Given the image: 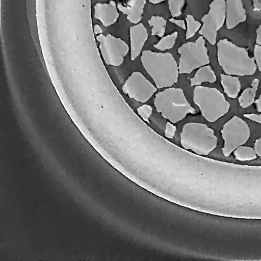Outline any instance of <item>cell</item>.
Masks as SVG:
<instances>
[{"label":"cell","mask_w":261,"mask_h":261,"mask_svg":"<svg viewBox=\"0 0 261 261\" xmlns=\"http://www.w3.org/2000/svg\"><path fill=\"white\" fill-rule=\"evenodd\" d=\"M254 58L259 71H261V45L256 44L254 48Z\"/></svg>","instance_id":"28"},{"label":"cell","mask_w":261,"mask_h":261,"mask_svg":"<svg viewBox=\"0 0 261 261\" xmlns=\"http://www.w3.org/2000/svg\"><path fill=\"white\" fill-rule=\"evenodd\" d=\"M130 59L138 57L148 39L147 30L142 23H138L129 29Z\"/></svg>","instance_id":"15"},{"label":"cell","mask_w":261,"mask_h":261,"mask_svg":"<svg viewBox=\"0 0 261 261\" xmlns=\"http://www.w3.org/2000/svg\"><path fill=\"white\" fill-rule=\"evenodd\" d=\"M169 21L184 30L186 29L185 21L183 19H176L174 17L169 19Z\"/></svg>","instance_id":"30"},{"label":"cell","mask_w":261,"mask_h":261,"mask_svg":"<svg viewBox=\"0 0 261 261\" xmlns=\"http://www.w3.org/2000/svg\"><path fill=\"white\" fill-rule=\"evenodd\" d=\"M154 105L156 111L172 123L182 120L188 114L196 113L183 90L178 88H168L156 93Z\"/></svg>","instance_id":"6"},{"label":"cell","mask_w":261,"mask_h":261,"mask_svg":"<svg viewBox=\"0 0 261 261\" xmlns=\"http://www.w3.org/2000/svg\"><path fill=\"white\" fill-rule=\"evenodd\" d=\"M224 145L223 155L227 157L238 147L244 144L250 135V128L242 119L234 116L223 125L221 130Z\"/></svg>","instance_id":"10"},{"label":"cell","mask_w":261,"mask_h":261,"mask_svg":"<svg viewBox=\"0 0 261 261\" xmlns=\"http://www.w3.org/2000/svg\"><path fill=\"white\" fill-rule=\"evenodd\" d=\"M180 55L178 69L180 74L190 73L194 69L210 63L204 37L200 36L194 42H188L178 49Z\"/></svg>","instance_id":"9"},{"label":"cell","mask_w":261,"mask_h":261,"mask_svg":"<svg viewBox=\"0 0 261 261\" xmlns=\"http://www.w3.org/2000/svg\"><path fill=\"white\" fill-rule=\"evenodd\" d=\"M180 137L182 148L202 156L208 155L217 145L218 139L214 130L203 123L185 124Z\"/></svg>","instance_id":"7"},{"label":"cell","mask_w":261,"mask_h":261,"mask_svg":"<svg viewBox=\"0 0 261 261\" xmlns=\"http://www.w3.org/2000/svg\"><path fill=\"white\" fill-rule=\"evenodd\" d=\"M148 1L150 3H152L153 4H156L162 3L166 0H148Z\"/></svg>","instance_id":"36"},{"label":"cell","mask_w":261,"mask_h":261,"mask_svg":"<svg viewBox=\"0 0 261 261\" xmlns=\"http://www.w3.org/2000/svg\"><path fill=\"white\" fill-rule=\"evenodd\" d=\"M122 90L129 98L144 103L152 97L157 89L142 73L135 71L126 79Z\"/></svg>","instance_id":"13"},{"label":"cell","mask_w":261,"mask_h":261,"mask_svg":"<svg viewBox=\"0 0 261 261\" xmlns=\"http://www.w3.org/2000/svg\"><path fill=\"white\" fill-rule=\"evenodd\" d=\"M259 81L255 79L252 81L251 86L245 89L238 98L240 106L246 109L254 102L256 92L257 90Z\"/></svg>","instance_id":"20"},{"label":"cell","mask_w":261,"mask_h":261,"mask_svg":"<svg viewBox=\"0 0 261 261\" xmlns=\"http://www.w3.org/2000/svg\"><path fill=\"white\" fill-rule=\"evenodd\" d=\"M211 159L168 141L125 158L114 166L148 192L177 205L205 213Z\"/></svg>","instance_id":"2"},{"label":"cell","mask_w":261,"mask_h":261,"mask_svg":"<svg viewBox=\"0 0 261 261\" xmlns=\"http://www.w3.org/2000/svg\"><path fill=\"white\" fill-rule=\"evenodd\" d=\"M254 149L257 155L261 159V137L255 140Z\"/></svg>","instance_id":"31"},{"label":"cell","mask_w":261,"mask_h":261,"mask_svg":"<svg viewBox=\"0 0 261 261\" xmlns=\"http://www.w3.org/2000/svg\"><path fill=\"white\" fill-rule=\"evenodd\" d=\"M217 77L211 67L205 65L199 68L195 76L190 79L191 86H199L203 82L213 83L216 81Z\"/></svg>","instance_id":"19"},{"label":"cell","mask_w":261,"mask_h":261,"mask_svg":"<svg viewBox=\"0 0 261 261\" xmlns=\"http://www.w3.org/2000/svg\"><path fill=\"white\" fill-rule=\"evenodd\" d=\"M210 10L201 19L203 23L199 33L211 44L216 43L217 32L226 20L225 0H214L209 5Z\"/></svg>","instance_id":"11"},{"label":"cell","mask_w":261,"mask_h":261,"mask_svg":"<svg viewBox=\"0 0 261 261\" xmlns=\"http://www.w3.org/2000/svg\"><path fill=\"white\" fill-rule=\"evenodd\" d=\"M138 114L145 122L149 123V118L152 114V108L148 105L144 104L139 107L137 110Z\"/></svg>","instance_id":"26"},{"label":"cell","mask_w":261,"mask_h":261,"mask_svg":"<svg viewBox=\"0 0 261 261\" xmlns=\"http://www.w3.org/2000/svg\"><path fill=\"white\" fill-rule=\"evenodd\" d=\"M176 127L171 122H167L166 124L165 129V136L169 139H172L174 136Z\"/></svg>","instance_id":"27"},{"label":"cell","mask_w":261,"mask_h":261,"mask_svg":"<svg viewBox=\"0 0 261 261\" xmlns=\"http://www.w3.org/2000/svg\"><path fill=\"white\" fill-rule=\"evenodd\" d=\"M140 59L156 88L170 87L177 82L178 66L171 54L145 50L142 52Z\"/></svg>","instance_id":"5"},{"label":"cell","mask_w":261,"mask_h":261,"mask_svg":"<svg viewBox=\"0 0 261 261\" xmlns=\"http://www.w3.org/2000/svg\"><path fill=\"white\" fill-rule=\"evenodd\" d=\"M178 32L174 31L169 35L162 37L158 42L153 44V46L162 51L171 49L175 44Z\"/></svg>","instance_id":"23"},{"label":"cell","mask_w":261,"mask_h":261,"mask_svg":"<svg viewBox=\"0 0 261 261\" xmlns=\"http://www.w3.org/2000/svg\"><path fill=\"white\" fill-rule=\"evenodd\" d=\"M96 38L99 42V48L105 63L114 66L121 65L129 50L127 44L110 34L106 36L101 34Z\"/></svg>","instance_id":"12"},{"label":"cell","mask_w":261,"mask_h":261,"mask_svg":"<svg viewBox=\"0 0 261 261\" xmlns=\"http://www.w3.org/2000/svg\"><path fill=\"white\" fill-rule=\"evenodd\" d=\"M43 56L49 77L77 128L96 149L120 94L92 46L48 45Z\"/></svg>","instance_id":"1"},{"label":"cell","mask_w":261,"mask_h":261,"mask_svg":"<svg viewBox=\"0 0 261 261\" xmlns=\"http://www.w3.org/2000/svg\"><path fill=\"white\" fill-rule=\"evenodd\" d=\"M94 32L95 34H102V31L98 24H95L94 27Z\"/></svg>","instance_id":"35"},{"label":"cell","mask_w":261,"mask_h":261,"mask_svg":"<svg viewBox=\"0 0 261 261\" xmlns=\"http://www.w3.org/2000/svg\"><path fill=\"white\" fill-rule=\"evenodd\" d=\"M149 25L151 27V35L163 37L166 31L167 20L162 16H152L148 21Z\"/></svg>","instance_id":"21"},{"label":"cell","mask_w":261,"mask_h":261,"mask_svg":"<svg viewBox=\"0 0 261 261\" xmlns=\"http://www.w3.org/2000/svg\"><path fill=\"white\" fill-rule=\"evenodd\" d=\"M217 58L220 66L228 75L245 76L253 74L256 70L254 57L247 50L228 39H220L217 44Z\"/></svg>","instance_id":"4"},{"label":"cell","mask_w":261,"mask_h":261,"mask_svg":"<svg viewBox=\"0 0 261 261\" xmlns=\"http://www.w3.org/2000/svg\"><path fill=\"white\" fill-rule=\"evenodd\" d=\"M220 75L221 83L224 92L230 98H237L241 88L239 77L224 74H221Z\"/></svg>","instance_id":"18"},{"label":"cell","mask_w":261,"mask_h":261,"mask_svg":"<svg viewBox=\"0 0 261 261\" xmlns=\"http://www.w3.org/2000/svg\"><path fill=\"white\" fill-rule=\"evenodd\" d=\"M226 26L230 30L247 18L242 0H226Z\"/></svg>","instance_id":"14"},{"label":"cell","mask_w":261,"mask_h":261,"mask_svg":"<svg viewBox=\"0 0 261 261\" xmlns=\"http://www.w3.org/2000/svg\"><path fill=\"white\" fill-rule=\"evenodd\" d=\"M261 220V166L214 160L211 214Z\"/></svg>","instance_id":"3"},{"label":"cell","mask_w":261,"mask_h":261,"mask_svg":"<svg viewBox=\"0 0 261 261\" xmlns=\"http://www.w3.org/2000/svg\"><path fill=\"white\" fill-rule=\"evenodd\" d=\"M256 104V109L258 112H261V94L259 98L254 101Z\"/></svg>","instance_id":"34"},{"label":"cell","mask_w":261,"mask_h":261,"mask_svg":"<svg viewBox=\"0 0 261 261\" xmlns=\"http://www.w3.org/2000/svg\"><path fill=\"white\" fill-rule=\"evenodd\" d=\"M94 17L105 27L115 23L119 17L116 3L110 1L109 3H97L94 6Z\"/></svg>","instance_id":"16"},{"label":"cell","mask_w":261,"mask_h":261,"mask_svg":"<svg viewBox=\"0 0 261 261\" xmlns=\"http://www.w3.org/2000/svg\"><path fill=\"white\" fill-rule=\"evenodd\" d=\"M253 9L255 11L259 12L261 10V0H252Z\"/></svg>","instance_id":"33"},{"label":"cell","mask_w":261,"mask_h":261,"mask_svg":"<svg viewBox=\"0 0 261 261\" xmlns=\"http://www.w3.org/2000/svg\"><path fill=\"white\" fill-rule=\"evenodd\" d=\"M185 19L187 24L185 38L186 40H188L195 35L196 33L201 27V23L199 21L196 20L190 14L187 15Z\"/></svg>","instance_id":"24"},{"label":"cell","mask_w":261,"mask_h":261,"mask_svg":"<svg viewBox=\"0 0 261 261\" xmlns=\"http://www.w3.org/2000/svg\"><path fill=\"white\" fill-rule=\"evenodd\" d=\"M185 0H168L169 10L172 17H177L182 13Z\"/></svg>","instance_id":"25"},{"label":"cell","mask_w":261,"mask_h":261,"mask_svg":"<svg viewBox=\"0 0 261 261\" xmlns=\"http://www.w3.org/2000/svg\"><path fill=\"white\" fill-rule=\"evenodd\" d=\"M235 159L240 161H248L255 159L257 154L252 147L241 145L233 151Z\"/></svg>","instance_id":"22"},{"label":"cell","mask_w":261,"mask_h":261,"mask_svg":"<svg viewBox=\"0 0 261 261\" xmlns=\"http://www.w3.org/2000/svg\"><path fill=\"white\" fill-rule=\"evenodd\" d=\"M245 117L258 123H261V114L259 115L255 114H245L243 115Z\"/></svg>","instance_id":"29"},{"label":"cell","mask_w":261,"mask_h":261,"mask_svg":"<svg viewBox=\"0 0 261 261\" xmlns=\"http://www.w3.org/2000/svg\"><path fill=\"white\" fill-rule=\"evenodd\" d=\"M193 101L203 117L210 122L225 115L230 108L224 95L214 88L196 86L193 91Z\"/></svg>","instance_id":"8"},{"label":"cell","mask_w":261,"mask_h":261,"mask_svg":"<svg viewBox=\"0 0 261 261\" xmlns=\"http://www.w3.org/2000/svg\"><path fill=\"white\" fill-rule=\"evenodd\" d=\"M146 0H128L126 4L118 3V9L126 15L130 22L137 24L141 20Z\"/></svg>","instance_id":"17"},{"label":"cell","mask_w":261,"mask_h":261,"mask_svg":"<svg viewBox=\"0 0 261 261\" xmlns=\"http://www.w3.org/2000/svg\"><path fill=\"white\" fill-rule=\"evenodd\" d=\"M256 43L258 45H261V24L256 29Z\"/></svg>","instance_id":"32"}]
</instances>
